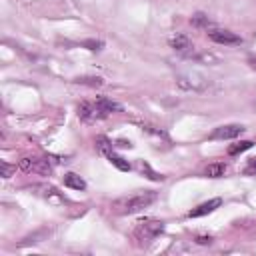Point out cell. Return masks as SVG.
Listing matches in <instances>:
<instances>
[{
    "mask_svg": "<svg viewBox=\"0 0 256 256\" xmlns=\"http://www.w3.org/2000/svg\"><path fill=\"white\" fill-rule=\"evenodd\" d=\"M154 200H156V192L146 190V192H140V194H134V196H128V198L114 200V202H112V210H114L116 214H120V216L136 214V212L148 208Z\"/></svg>",
    "mask_w": 256,
    "mask_h": 256,
    "instance_id": "obj_1",
    "label": "cell"
},
{
    "mask_svg": "<svg viewBox=\"0 0 256 256\" xmlns=\"http://www.w3.org/2000/svg\"><path fill=\"white\" fill-rule=\"evenodd\" d=\"M164 230V222L162 220H144L138 222V226L134 228V238L138 240L140 246H148L150 242H154Z\"/></svg>",
    "mask_w": 256,
    "mask_h": 256,
    "instance_id": "obj_2",
    "label": "cell"
},
{
    "mask_svg": "<svg viewBox=\"0 0 256 256\" xmlns=\"http://www.w3.org/2000/svg\"><path fill=\"white\" fill-rule=\"evenodd\" d=\"M176 84L184 90H192V92H202L208 88V80L204 78L200 72H182L176 76Z\"/></svg>",
    "mask_w": 256,
    "mask_h": 256,
    "instance_id": "obj_3",
    "label": "cell"
},
{
    "mask_svg": "<svg viewBox=\"0 0 256 256\" xmlns=\"http://www.w3.org/2000/svg\"><path fill=\"white\" fill-rule=\"evenodd\" d=\"M20 168L24 172H38L42 176H50L52 174V166L46 158H22L20 160Z\"/></svg>",
    "mask_w": 256,
    "mask_h": 256,
    "instance_id": "obj_4",
    "label": "cell"
},
{
    "mask_svg": "<svg viewBox=\"0 0 256 256\" xmlns=\"http://www.w3.org/2000/svg\"><path fill=\"white\" fill-rule=\"evenodd\" d=\"M208 38L216 44H224V46H236V44H242V38L236 34V32H230V30H224V28H212L208 30Z\"/></svg>",
    "mask_w": 256,
    "mask_h": 256,
    "instance_id": "obj_5",
    "label": "cell"
},
{
    "mask_svg": "<svg viewBox=\"0 0 256 256\" xmlns=\"http://www.w3.org/2000/svg\"><path fill=\"white\" fill-rule=\"evenodd\" d=\"M246 128L242 124H222L210 132V140H232L238 138Z\"/></svg>",
    "mask_w": 256,
    "mask_h": 256,
    "instance_id": "obj_6",
    "label": "cell"
},
{
    "mask_svg": "<svg viewBox=\"0 0 256 256\" xmlns=\"http://www.w3.org/2000/svg\"><path fill=\"white\" fill-rule=\"evenodd\" d=\"M78 116L86 122H94V120L106 118L108 114L104 110H100V106L96 104V102H82V104L78 106Z\"/></svg>",
    "mask_w": 256,
    "mask_h": 256,
    "instance_id": "obj_7",
    "label": "cell"
},
{
    "mask_svg": "<svg viewBox=\"0 0 256 256\" xmlns=\"http://www.w3.org/2000/svg\"><path fill=\"white\" fill-rule=\"evenodd\" d=\"M220 206H222V200H220V198H210L208 202H202V204H198L196 208H192V210L188 212V216H190V218L206 216V214L214 212V210H216V208H220Z\"/></svg>",
    "mask_w": 256,
    "mask_h": 256,
    "instance_id": "obj_8",
    "label": "cell"
},
{
    "mask_svg": "<svg viewBox=\"0 0 256 256\" xmlns=\"http://www.w3.org/2000/svg\"><path fill=\"white\" fill-rule=\"evenodd\" d=\"M170 46L176 50L178 54H184V56H192V52H194V44L188 40V36H184V34H178V36H174L172 40H170Z\"/></svg>",
    "mask_w": 256,
    "mask_h": 256,
    "instance_id": "obj_9",
    "label": "cell"
},
{
    "mask_svg": "<svg viewBox=\"0 0 256 256\" xmlns=\"http://www.w3.org/2000/svg\"><path fill=\"white\" fill-rule=\"evenodd\" d=\"M96 104L100 106V110H104L106 114H110V112H122V106L118 104V102H114V100H110L106 96L96 98Z\"/></svg>",
    "mask_w": 256,
    "mask_h": 256,
    "instance_id": "obj_10",
    "label": "cell"
},
{
    "mask_svg": "<svg viewBox=\"0 0 256 256\" xmlns=\"http://www.w3.org/2000/svg\"><path fill=\"white\" fill-rule=\"evenodd\" d=\"M64 186L66 188H72V190H84L86 188V182L78 174L68 172V174H64Z\"/></svg>",
    "mask_w": 256,
    "mask_h": 256,
    "instance_id": "obj_11",
    "label": "cell"
},
{
    "mask_svg": "<svg viewBox=\"0 0 256 256\" xmlns=\"http://www.w3.org/2000/svg\"><path fill=\"white\" fill-rule=\"evenodd\" d=\"M106 158L118 168V170H122V172H130L132 170V164L128 162V160H124L122 156H118V154H114V150H110L108 154H106Z\"/></svg>",
    "mask_w": 256,
    "mask_h": 256,
    "instance_id": "obj_12",
    "label": "cell"
},
{
    "mask_svg": "<svg viewBox=\"0 0 256 256\" xmlns=\"http://www.w3.org/2000/svg\"><path fill=\"white\" fill-rule=\"evenodd\" d=\"M224 172H226V164H224V162L208 164L206 170H204V174H206L208 178H220V176H224Z\"/></svg>",
    "mask_w": 256,
    "mask_h": 256,
    "instance_id": "obj_13",
    "label": "cell"
},
{
    "mask_svg": "<svg viewBox=\"0 0 256 256\" xmlns=\"http://www.w3.org/2000/svg\"><path fill=\"white\" fill-rule=\"evenodd\" d=\"M252 146H254L252 140H240V142L228 146V154H230V156H236V154H240V152H244V150H250Z\"/></svg>",
    "mask_w": 256,
    "mask_h": 256,
    "instance_id": "obj_14",
    "label": "cell"
},
{
    "mask_svg": "<svg viewBox=\"0 0 256 256\" xmlns=\"http://www.w3.org/2000/svg\"><path fill=\"white\" fill-rule=\"evenodd\" d=\"M74 82L76 84H86V86H92V88H98V86L104 84V80L98 78V76H78V78H74Z\"/></svg>",
    "mask_w": 256,
    "mask_h": 256,
    "instance_id": "obj_15",
    "label": "cell"
},
{
    "mask_svg": "<svg viewBox=\"0 0 256 256\" xmlns=\"http://www.w3.org/2000/svg\"><path fill=\"white\" fill-rule=\"evenodd\" d=\"M138 168H140V172H142V174H146V178H150V180H156V182H162V180H164V176H162V174L154 172V170H152L146 162H140V164H138Z\"/></svg>",
    "mask_w": 256,
    "mask_h": 256,
    "instance_id": "obj_16",
    "label": "cell"
},
{
    "mask_svg": "<svg viewBox=\"0 0 256 256\" xmlns=\"http://www.w3.org/2000/svg\"><path fill=\"white\" fill-rule=\"evenodd\" d=\"M96 148H98V152H100V154H108V152L112 150V142L106 138V136H98L96 138Z\"/></svg>",
    "mask_w": 256,
    "mask_h": 256,
    "instance_id": "obj_17",
    "label": "cell"
},
{
    "mask_svg": "<svg viewBox=\"0 0 256 256\" xmlns=\"http://www.w3.org/2000/svg\"><path fill=\"white\" fill-rule=\"evenodd\" d=\"M190 22H192V26H196V28H208V26H210L208 16L202 14V12H196V14L190 18Z\"/></svg>",
    "mask_w": 256,
    "mask_h": 256,
    "instance_id": "obj_18",
    "label": "cell"
},
{
    "mask_svg": "<svg viewBox=\"0 0 256 256\" xmlns=\"http://www.w3.org/2000/svg\"><path fill=\"white\" fill-rule=\"evenodd\" d=\"M16 170V166L8 164V162H0V176L2 178H10V174Z\"/></svg>",
    "mask_w": 256,
    "mask_h": 256,
    "instance_id": "obj_19",
    "label": "cell"
},
{
    "mask_svg": "<svg viewBox=\"0 0 256 256\" xmlns=\"http://www.w3.org/2000/svg\"><path fill=\"white\" fill-rule=\"evenodd\" d=\"M82 46H86L88 50H92V52H98V50H102V46H104V42H100V40H86V42H82Z\"/></svg>",
    "mask_w": 256,
    "mask_h": 256,
    "instance_id": "obj_20",
    "label": "cell"
},
{
    "mask_svg": "<svg viewBox=\"0 0 256 256\" xmlns=\"http://www.w3.org/2000/svg\"><path fill=\"white\" fill-rule=\"evenodd\" d=\"M244 174H256V158H250L246 168H244Z\"/></svg>",
    "mask_w": 256,
    "mask_h": 256,
    "instance_id": "obj_21",
    "label": "cell"
},
{
    "mask_svg": "<svg viewBox=\"0 0 256 256\" xmlns=\"http://www.w3.org/2000/svg\"><path fill=\"white\" fill-rule=\"evenodd\" d=\"M196 242L198 244H212V236H198Z\"/></svg>",
    "mask_w": 256,
    "mask_h": 256,
    "instance_id": "obj_22",
    "label": "cell"
},
{
    "mask_svg": "<svg viewBox=\"0 0 256 256\" xmlns=\"http://www.w3.org/2000/svg\"><path fill=\"white\" fill-rule=\"evenodd\" d=\"M116 146H122V148H132V144H130V142H126V140H118V142H116Z\"/></svg>",
    "mask_w": 256,
    "mask_h": 256,
    "instance_id": "obj_23",
    "label": "cell"
},
{
    "mask_svg": "<svg viewBox=\"0 0 256 256\" xmlns=\"http://www.w3.org/2000/svg\"><path fill=\"white\" fill-rule=\"evenodd\" d=\"M248 64H250L252 70H256V56H250V58H248Z\"/></svg>",
    "mask_w": 256,
    "mask_h": 256,
    "instance_id": "obj_24",
    "label": "cell"
}]
</instances>
